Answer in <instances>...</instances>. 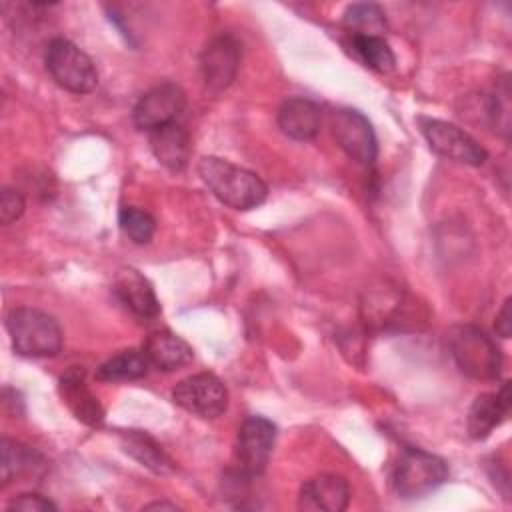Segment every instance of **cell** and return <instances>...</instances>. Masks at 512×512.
Wrapping results in <instances>:
<instances>
[{
  "instance_id": "obj_12",
  "label": "cell",
  "mask_w": 512,
  "mask_h": 512,
  "mask_svg": "<svg viewBox=\"0 0 512 512\" xmlns=\"http://www.w3.org/2000/svg\"><path fill=\"white\" fill-rule=\"evenodd\" d=\"M350 502V486L340 474H318L300 488L298 506L302 510L342 512Z\"/></svg>"
},
{
  "instance_id": "obj_9",
  "label": "cell",
  "mask_w": 512,
  "mask_h": 512,
  "mask_svg": "<svg viewBox=\"0 0 512 512\" xmlns=\"http://www.w3.org/2000/svg\"><path fill=\"white\" fill-rule=\"evenodd\" d=\"M186 110V94L172 82H162L144 92L132 110L136 128L152 132L156 128L176 124Z\"/></svg>"
},
{
  "instance_id": "obj_23",
  "label": "cell",
  "mask_w": 512,
  "mask_h": 512,
  "mask_svg": "<svg viewBox=\"0 0 512 512\" xmlns=\"http://www.w3.org/2000/svg\"><path fill=\"white\" fill-rule=\"evenodd\" d=\"M354 54L376 72H390L396 66L392 48L382 36H350Z\"/></svg>"
},
{
  "instance_id": "obj_7",
  "label": "cell",
  "mask_w": 512,
  "mask_h": 512,
  "mask_svg": "<svg viewBox=\"0 0 512 512\" xmlns=\"http://www.w3.org/2000/svg\"><path fill=\"white\" fill-rule=\"evenodd\" d=\"M172 400L194 416L214 420L228 408V390L218 376L198 372L174 386Z\"/></svg>"
},
{
  "instance_id": "obj_17",
  "label": "cell",
  "mask_w": 512,
  "mask_h": 512,
  "mask_svg": "<svg viewBox=\"0 0 512 512\" xmlns=\"http://www.w3.org/2000/svg\"><path fill=\"white\" fill-rule=\"evenodd\" d=\"M60 394H62L66 406L72 410V414L80 422H84L88 426H100L104 422V410H102L98 398L86 386L82 368H70L60 378Z\"/></svg>"
},
{
  "instance_id": "obj_11",
  "label": "cell",
  "mask_w": 512,
  "mask_h": 512,
  "mask_svg": "<svg viewBox=\"0 0 512 512\" xmlns=\"http://www.w3.org/2000/svg\"><path fill=\"white\" fill-rule=\"evenodd\" d=\"M240 56V42L232 34H218L202 48L198 66L210 92H222L234 82Z\"/></svg>"
},
{
  "instance_id": "obj_14",
  "label": "cell",
  "mask_w": 512,
  "mask_h": 512,
  "mask_svg": "<svg viewBox=\"0 0 512 512\" xmlns=\"http://www.w3.org/2000/svg\"><path fill=\"white\" fill-rule=\"evenodd\" d=\"M510 412V382H504L498 392L480 394L468 410V436L472 440H484L490 432L502 424Z\"/></svg>"
},
{
  "instance_id": "obj_18",
  "label": "cell",
  "mask_w": 512,
  "mask_h": 512,
  "mask_svg": "<svg viewBox=\"0 0 512 512\" xmlns=\"http://www.w3.org/2000/svg\"><path fill=\"white\" fill-rule=\"evenodd\" d=\"M150 150L154 158L170 172H182L190 160V136L176 122L150 132Z\"/></svg>"
},
{
  "instance_id": "obj_21",
  "label": "cell",
  "mask_w": 512,
  "mask_h": 512,
  "mask_svg": "<svg viewBox=\"0 0 512 512\" xmlns=\"http://www.w3.org/2000/svg\"><path fill=\"white\" fill-rule=\"evenodd\" d=\"M150 362L142 350H120L96 368V378L104 382H130L140 380L148 374Z\"/></svg>"
},
{
  "instance_id": "obj_25",
  "label": "cell",
  "mask_w": 512,
  "mask_h": 512,
  "mask_svg": "<svg viewBox=\"0 0 512 512\" xmlns=\"http://www.w3.org/2000/svg\"><path fill=\"white\" fill-rule=\"evenodd\" d=\"M26 202L22 198V194L14 188H2L0 194V222L4 226L16 222L22 214H24Z\"/></svg>"
},
{
  "instance_id": "obj_2",
  "label": "cell",
  "mask_w": 512,
  "mask_h": 512,
  "mask_svg": "<svg viewBox=\"0 0 512 512\" xmlns=\"http://www.w3.org/2000/svg\"><path fill=\"white\" fill-rule=\"evenodd\" d=\"M6 330L14 350L30 358L56 356L62 350L64 334L48 312L20 306L6 314Z\"/></svg>"
},
{
  "instance_id": "obj_28",
  "label": "cell",
  "mask_w": 512,
  "mask_h": 512,
  "mask_svg": "<svg viewBox=\"0 0 512 512\" xmlns=\"http://www.w3.org/2000/svg\"><path fill=\"white\" fill-rule=\"evenodd\" d=\"M146 510H178L176 504H170V502H150L144 506Z\"/></svg>"
},
{
  "instance_id": "obj_3",
  "label": "cell",
  "mask_w": 512,
  "mask_h": 512,
  "mask_svg": "<svg viewBox=\"0 0 512 512\" xmlns=\"http://www.w3.org/2000/svg\"><path fill=\"white\" fill-rule=\"evenodd\" d=\"M448 480V464L422 448H404L392 468V490L404 498L414 500L434 492Z\"/></svg>"
},
{
  "instance_id": "obj_19",
  "label": "cell",
  "mask_w": 512,
  "mask_h": 512,
  "mask_svg": "<svg viewBox=\"0 0 512 512\" xmlns=\"http://www.w3.org/2000/svg\"><path fill=\"white\" fill-rule=\"evenodd\" d=\"M42 466H44V460L34 448H30V446H26L18 440L2 438V442H0V480H2V486L10 484L16 478L34 474Z\"/></svg>"
},
{
  "instance_id": "obj_22",
  "label": "cell",
  "mask_w": 512,
  "mask_h": 512,
  "mask_svg": "<svg viewBox=\"0 0 512 512\" xmlns=\"http://www.w3.org/2000/svg\"><path fill=\"white\" fill-rule=\"evenodd\" d=\"M342 22L350 36H382L388 26L384 10L372 2H358L348 6Z\"/></svg>"
},
{
  "instance_id": "obj_10",
  "label": "cell",
  "mask_w": 512,
  "mask_h": 512,
  "mask_svg": "<svg viewBox=\"0 0 512 512\" xmlns=\"http://www.w3.org/2000/svg\"><path fill=\"white\" fill-rule=\"evenodd\" d=\"M276 442V426L264 416H248L240 430L236 442L238 470L242 476H258L264 472L272 448Z\"/></svg>"
},
{
  "instance_id": "obj_13",
  "label": "cell",
  "mask_w": 512,
  "mask_h": 512,
  "mask_svg": "<svg viewBox=\"0 0 512 512\" xmlns=\"http://www.w3.org/2000/svg\"><path fill=\"white\" fill-rule=\"evenodd\" d=\"M276 120L288 138L306 142L316 138L322 128V108L310 98L294 96L282 102Z\"/></svg>"
},
{
  "instance_id": "obj_8",
  "label": "cell",
  "mask_w": 512,
  "mask_h": 512,
  "mask_svg": "<svg viewBox=\"0 0 512 512\" xmlns=\"http://www.w3.org/2000/svg\"><path fill=\"white\" fill-rule=\"evenodd\" d=\"M330 128L336 144L358 164L370 166L378 156V140L370 120L354 108H338L332 112Z\"/></svg>"
},
{
  "instance_id": "obj_27",
  "label": "cell",
  "mask_w": 512,
  "mask_h": 512,
  "mask_svg": "<svg viewBox=\"0 0 512 512\" xmlns=\"http://www.w3.org/2000/svg\"><path fill=\"white\" fill-rule=\"evenodd\" d=\"M510 330H512V320H510V298L504 300L502 310L496 316V332L502 338H510Z\"/></svg>"
},
{
  "instance_id": "obj_15",
  "label": "cell",
  "mask_w": 512,
  "mask_h": 512,
  "mask_svg": "<svg viewBox=\"0 0 512 512\" xmlns=\"http://www.w3.org/2000/svg\"><path fill=\"white\" fill-rule=\"evenodd\" d=\"M118 302L138 318H156L160 302L152 284L136 270H122L112 286Z\"/></svg>"
},
{
  "instance_id": "obj_6",
  "label": "cell",
  "mask_w": 512,
  "mask_h": 512,
  "mask_svg": "<svg viewBox=\"0 0 512 512\" xmlns=\"http://www.w3.org/2000/svg\"><path fill=\"white\" fill-rule=\"evenodd\" d=\"M418 124L428 146L438 156L468 166H480L486 162L488 152L456 124L438 118H418Z\"/></svg>"
},
{
  "instance_id": "obj_16",
  "label": "cell",
  "mask_w": 512,
  "mask_h": 512,
  "mask_svg": "<svg viewBox=\"0 0 512 512\" xmlns=\"http://www.w3.org/2000/svg\"><path fill=\"white\" fill-rule=\"evenodd\" d=\"M142 352L150 362V368H158L164 372L182 368L194 358V350L190 348V344L170 330L152 332L146 338Z\"/></svg>"
},
{
  "instance_id": "obj_1",
  "label": "cell",
  "mask_w": 512,
  "mask_h": 512,
  "mask_svg": "<svg viewBox=\"0 0 512 512\" xmlns=\"http://www.w3.org/2000/svg\"><path fill=\"white\" fill-rule=\"evenodd\" d=\"M198 176L222 204L234 210H252L268 196V186L256 172L218 156L200 158Z\"/></svg>"
},
{
  "instance_id": "obj_5",
  "label": "cell",
  "mask_w": 512,
  "mask_h": 512,
  "mask_svg": "<svg viewBox=\"0 0 512 512\" xmlns=\"http://www.w3.org/2000/svg\"><path fill=\"white\" fill-rule=\"evenodd\" d=\"M450 350L458 368L476 380H494L502 368L496 342L476 326H460L450 338Z\"/></svg>"
},
{
  "instance_id": "obj_24",
  "label": "cell",
  "mask_w": 512,
  "mask_h": 512,
  "mask_svg": "<svg viewBox=\"0 0 512 512\" xmlns=\"http://www.w3.org/2000/svg\"><path fill=\"white\" fill-rule=\"evenodd\" d=\"M118 224L134 244H148L156 232L154 216L138 206L120 208Z\"/></svg>"
},
{
  "instance_id": "obj_4",
  "label": "cell",
  "mask_w": 512,
  "mask_h": 512,
  "mask_svg": "<svg viewBox=\"0 0 512 512\" xmlns=\"http://www.w3.org/2000/svg\"><path fill=\"white\" fill-rule=\"evenodd\" d=\"M48 74L58 86L74 94H88L98 86V70L92 58L66 38H54L44 54Z\"/></svg>"
},
{
  "instance_id": "obj_20",
  "label": "cell",
  "mask_w": 512,
  "mask_h": 512,
  "mask_svg": "<svg viewBox=\"0 0 512 512\" xmlns=\"http://www.w3.org/2000/svg\"><path fill=\"white\" fill-rule=\"evenodd\" d=\"M122 446L134 460H138L154 474H170L174 470V462L170 460V456L150 434L142 430L122 432Z\"/></svg>"
},
{
  "instance_id": "obj_26",
  "label": "cell",
  "mask_w": 512,
  "mask_h": 512,
  "mask_svg": "<svg viewBox=\"0 0 512 512\" xmlns=\"http://www.w3.org/2000/svg\"><path fill=\"white\" fill-rule=\"evenodd\" d=\"M6 510H24V512H48L56 510V504L36 492H24L12 498L6 506Z\"/></svg>"
}]
</instances>
